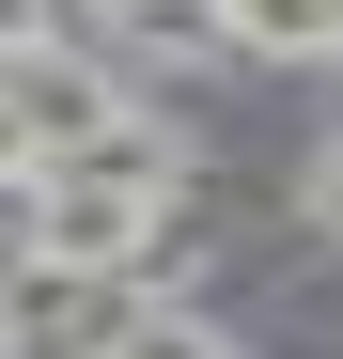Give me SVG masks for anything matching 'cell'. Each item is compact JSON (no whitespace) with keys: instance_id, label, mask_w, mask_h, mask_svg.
<instances>
[{"instance_id":"1","label":"cell","mask_w":343,"mask_h":359,"mask_svg":"<svg viewBox=\"0 0 343 359\" xmlns=\"http://www.w3.org/2000/svg\"><path fill=\"white\" fill-rule=\"evenodd\" d=\"M141 250H156V188H109V172H78V156L47 172L31 266H78V281H94V266H141Z\"/></svg>"},{"instance_id":"3","label":"cell","mask_w":343,"mask_h":359,"mask_svg":"<svg viewBox=\"0 0 343 359\" xmlns=\"http://www.w3.org/2000/svg\"><path fill=\"white\" fill-rule=\"evenodd\" d=\"M234 32L265 63H328V0H234Z\"/></svg>"},{"instance_id":"2","label":"cell","mask_w":343,"mask_h":359,"mask_svg":"<svg viewBox=\"0 0 343 359\" xmlns=\"http://www.w3.org/2000/svg\"><path fill=\"white\" fill-rule=\"evenodd\" d=\"M78 344H94L78 266H16V281H0V359H78Z\"/></svg>"},{"instance_id":"4","label":"cell","mask_w":343,"mask_h":359,"mask_svg":"<svg viewBox=\"0 0 343 359\" xmlns=\"http://www.w3.org/2000/svg\"><path fill=\"white\" fill-rule=\"evenodd\" d=\"M31 156H47V141H31V109H16V94H0V188H16V172H31Z\"/></svg>"}]
</instances>
